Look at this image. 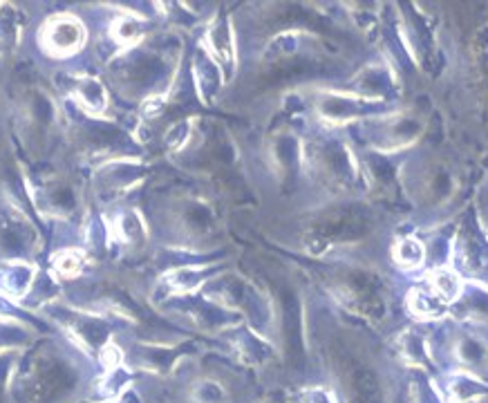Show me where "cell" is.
Segmentation results:
<instances>
[{
  "instance_id": "cell-14",
  "label": "cell",
  "mask_w": 488,
  "mask_h": 403,
  "mask_svg": "<svg viewBox=\"0 0 488 403\" xmlns=\"http://www.w3.org/2000/svg\"><path fill=\"white\" fill-rule=\"evenodd\" d=\"M54 271L63 278H74L83 271V256L76 251H61L54 256Z\"/></svg>"
},
{
  "instance_id": "cell-13",
  "label": "cell",
  "mask_w": 488,
  "mask_h": 403,
  "mask_svg": "<svg viewBox=\"0 0 488 403\" xmlns=\"http://www.w3.org/2000/svg\"><path fill=\"white\" fill-rule=\"evenodd\" d=\"M76 99L83 103L85 110L97 112V115L103 110V108H106V103H108L106 90H103V85L94 79L81 81L79 88H76Z\"/></svg>"
},
{
  "instance_id": "cell-5",
  "label": "cell",
  "mask_w": 488,
  "mask_h": 403,
  "mask_svg": "<svg viewBox=\"0 0 488 403\" xmlns=\"http://www.w3.org/2000/svg\"><path fill=\"white\" fill-rule=\"evenodd\" d=\"M414 196L426 204H440L453 191V178L449 169L440 164L419 166L417 171V188H413Z\"/></svg>"
},
{
  "instance_id": "cell-6",
  "label": "cell",
  "mask_w": 488,
  "mask_h": 403,
  "mask_svg": "<svg viewBox=\"0 0 488 403\" xmlns=\"http://www.w3.org/2000/svg\"><path fill=\"white\" fill-rule=\"evenodd\" d=\"M318 112L329 121H347L354 117L374 115V103L361 97H343V94H323L318 101Z\"/></svg>"
},
{
  "instance_id": "cell-2",
  "label": "cell",
  "mask_w": 488,
  "mask_h": 403,
  "mask_svg": "<svg viewBox=\"0 0 488 403\" xmlns=\"http://www.w3.org/2000/svg\"><path fill=\"white\" fill-rule=\"evenodd\" d=\"M85 40V30L76 18L54 16L40 30V45L52 57H67L81 49Z\"/></svg>"
},
{
  "instance_id": "cell-18",
  "label": "cell",
  "mask_w": 488,
  "mask_h": 403,
  "mask_svg": "<svg viewBox=\"0 0 488 403\" xmlns=\"http://www.w3.org/2000/svg\"><path fill=\"white\" fill-rule=\"evenodd\" d=\"M455 403H473V401H455Z\"/></svg>"
},
{
  "instance_id": "cell-7",
  "label": "cell",
  "mask_w": 488,
  "mask_h": 403,
  "mask_svg": "<svg viewBox=\"0 0 488 403\" xmlns=\"http://www.w3.org/2000/svg\"><path fill=\"white\" fill-rule=\"evenodd\" d=\"M206 43H209V49L215 57V61H220V66L233 67L236 48H233V31L229 27L227 18H218L211 25L209 34H206Z\"/></svg>"
},
{
  "instance_id": "cell-15",
  "label": "cell",
  "mask_w": 488,
  "mask_h": 403,
  "mask_svg": "<svg viewBox=\"0 0 488 403\" xmlns=\"http://www.w3.org/2000/svg\"><path fill=\"white\" fill-rule=\"evenodd\" d=\"M112 31H115L119 43H135V40L142 36V27H139V22L130 21V18H124V21L117 22V25L112 27Z\"/></svg>"
},
{
  "instance_id": "cell-12",
  "label": "cell",
  "mask_w": 488,
  "mask_h": 403,
  "mask_svg": "<svg viewBox=\"0 0 488 403\" xmlns=\"http://www.w3.org/2000/svg\"><path fill=\"white\" fill-rule=\"evenodd\" d=\"M408 302H410V310H413L417 316H440L446 307V302L441 301L435 292H432L431 285H428V287L414 289V292L410 293Z\"/></svg>"
},
{
  "instance_id": "cell-10",
  "label": "cell",
  "mask_w": 488,
  "mask_h": 403,
  "mask_svg": "<svg viewBox=\"0 0 488 403\" xmlns=\"http://www.w3.org/2000/svg\"><path fill=\"white\" fill-rule=\"evenodd\" d=\"M431 289L441 298L444 302H453L462 296V278L455 274L453 269H437L431 274Z\"/></svg>"
},
{
  "instance_id": "cell-1",
  "label": "cell",
  "mask_w": 488,
  "mask_h": 403,
  "mask_svg": "<svg viewBox=\"0 0 488 403\" xmlns=\"http://www.w3.org/2000/svg\"><path fill=\"white\" fill-rule=\"evenodd\" d=\"M423 130V121L419 119L417 112H405V115H395L390 119H379L372 126L370 139L381 153H395L399 148L410 146L419 133Z\"/></svg>"
},
{
  "instance_id": "cell-4",
  "label": "cell",
  "mask_w": 488,
  "mask_h": 403,
  "mask_svg": "<svg viewBox=\"0 0 488 403\" xmlns=\"http://www.w3.org/2000/svg\"><path fill=\"white\" fill-rule=\"evenodd\" d=\"M356 97L365 101H390L396 94V81L386 66H370L356 76Z\"/></svg>"
},
{
  "instance_id": "cell-8",
  "label": "cell",
  "mask_w": 488,
  "mask_h": 403,
  "mask_svg": "<svg viewBox=\"0 0 488 403\" xmlns=\"http://www.w3.org/2000/svg\"><path fill=\"white\" fill-rule=\"evenodd\" d=\"M31 276H34V269L30 265L13 262V265L4 267V271L0 274V287L9 296L22 298L27 293V289L31 287Z\"/></svg>"
},
{
  "instance_id": "cell-3",
  "label": "cell",
  "mask_w": 488,
  "mask_h": 403,
  "mask_svg": "<svg viewBox=\"0 0 488 403\" xmlns=\"http://www.w3.org/2000/svg\"><path fill=\"white\" fill-rule=\"evenodd\" d=\"M458 262L464 271L480 276L488 269V238L480 222L468 215L458 233Z\"/></svg>"
},
{
  "instance_id": "cell-9",
  "label": "cell",
  "mask_w": 488,
  "mask_h": 403,
  "mask_svg": "<svg viewBox=\"0 0 488 403\" xmlns=\"http://www.w3.org/2000/svg\"><path fill=\"white\" fill-rule=\"evenodd\" d=\"M455 355L466 370H484L488 365V350L477 337H462L455 343Z\"/></svg>"
},
{
  "instance_id": "cell-16",
  "label": "cell",
  "mask_w": 488,
  "mask_h": 403,
  "mask_svg": "<svg viewBox=\"0 0 488 403\" xmlns=\"http://www.w3.org/2000/svg\"><path fill=\"white\" fill-rule=\"evenodd\" d=\"M224 390L214 381H202L196 388V401L197 403H222Z\"/></svg>"
},
{
  "instance_id": "cell-11",
  "label": "cell",
  "mask_w": 488,
  "mask_h": 403,
  "mask_svg": "<svg viewBox=\"0 0 488 403\" xmlns=\"http://www.w3.org/2000/svg\"><path fill=\"white\" fill-rule=\"evenodd\" d=\"M395 260L396 265L404 267V269H417L426 260V247H423L422 240L417 238H404L396 242L395 247Z\"/></svg>"
},
{
  "instance_id": "cell-17",
  "label": "cell",
  "mask_w": 488,
  "mask_h": 403,
  "mask_svg": "<svg viewBox=\"0 0 488 403\" xmlns=\"http://www.w3.org/2000/svg\"><path fill=\"white\" fill-rule=\"evenodd\" d=\"M296 403H334V399L325 388H307L296 397Z\"/></svg>"
}]
</instances>
